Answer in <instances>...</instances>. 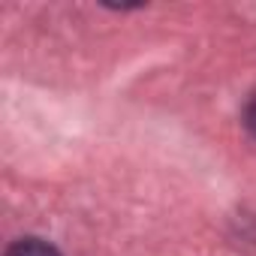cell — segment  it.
I'll list each match as a JSON object with an SVG mask.
<instances>
[{"instance_id":"cell-1","label":"cell","mask_w":256,"mask_h":256,"mask_svg":"<svg viewBox=\"0 0 256 256\" xmlns=\"http://www.w3.org/2000/svg\"><path fill=\"white\" fill-rule=\"evenodd\" d=\"M6 256H60V253H58V247H52L42 238H18L10 244Z\"/></svg>"},{"instance_id":"cell-2","label":"cell","mask_w":256,"mask_h":256,"mask_svg":"<svg viewBox=\"0 0 256 256\" xmlns=\"http://www.w3.org/2000/svg\"><path fill=\"white\" fill-rule=\"evenodd\" d=\"M244 126L250 130V136L256 139V94L247 100V106H244Z\"/></svg>"}]
</instances>
